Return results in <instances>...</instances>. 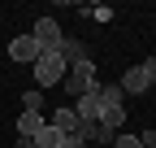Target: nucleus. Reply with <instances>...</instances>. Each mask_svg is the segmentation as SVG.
<instances>
[{
    "mask_svg": "<svg viewBox=\"0 0 156 148\" xmlns=\"http://www.w3.org/2000/svg\"><path fill=\"white\" fill-rule=\"evenodd\" d=\"M35 87L44 91V87H56V83H65V74H69V65L61 61V52H44V57H39L35 65Z\"/></svg>",
    "mask_w": 156,
    "mask_h": 148,
    "instance_id": "f257e3e1",
    "label": "nucleus"
},
{
    "mask_svg": "<svg viewBox=\"0 0 156 148\" xmlns=\"http://www.w3.org/2000/svg\"><path fill=\"white\" fill-rule=\"evenodd\" d=\"M61 87L69 91L74 100H78V96H91V91L100 87V83H95V61L87 57V61H78V65H69V74H65V83H61Z\"/></svg>",
    "mask_w": 156,
    "mask_h": 148,
    "instance_id": "f03ea898",
    "label": "nucleus"
},
{
    "mask_svg": "<svg viewBox=\"0 0 156 148\" xmlns=\"http://www.w3.org/2000/svg\"><path fill=\"white\" fill-rule=\"evenodd\" d=\"M30 39L39 44V52H56L61 39H65V35H61V22H56V17H39L35 31H30Z\"/></svg>",
    "mask_w": 156,
    "mask_h": 148,
    "instance_id": "7ed1b4c3",
    "label": "nucleus"
},
{
    "mask_svg": "<svg viewBox=\"0 0 156 148\" xmlns=\"http://www.w3.org/2000/svg\"><path fill=\"white\" fill-rule=\"evenodd\" d=\"M117 87H122V96H143V91L152 87V79H147L143 65H130V70L122 74V83H117Z\"/></svg>",
    "mask_w": 156,
    "mask_h": 148,
    "instance_id": "20e7f679",
    "label": "nucleus"
},
{
    "mask_svg": "<svg viewBox=\"0 0 156 148\" xmlns=\"http://www.w3.org/2000/svg\"><path fill=\"white\" fill-rule=\"evenodd\" d=\"M9 57H13V61H22V65H35L44 52H39V44L30 39V35H17V39H9Z\"/></svg>",
    "mask_w": 156,
    "mask_h": 148,
    "instance_id": "39448f33",
    "label": "nucleus"
},
{
    "mask_svg": "<svg viewBox=\"0 0 156 148\" xmlns=\"http://www.w3.org/2000/svg\"><path fill=\"white\" fill-rule=\"evenodd\" d=\"M56 52H61V61H65V65H78V61H87V44H83V39H74V35H65Z\"/></svg>",
    "mask_w": 156,
    "mask_h": 148,
    "instance_id": "423d86ee",
    "label": "nucleus"
},
{
    "mask_svg": "<svg viewBox=\"0 0 156 148\" xmlns=\"http://www.w3.org/2000/svg\"><path fill=\"white\" fill-rule=\"evenodd\" d=\"M74 113H78V122H100V96H78L74 100Z\"/></svg>",
    "mask_w": 156,
    "mask_h": 148,
    "instance_id": "0eeeda50",
    "label": "nucleus"
},
{
    "mask_svg": "<svg viewBox=\"0 0 156 148\" xmlns=\"http://www.w3.org/2000/svg\"><path fill=\"white\" fill-rule=\"evenodd\" d=\"M52 126H56L61 135H78V113H74V105H61V109H56V113H52Z\"/></svg>",
    "mask_w": 156,
    "mask_h": 148,
    "instance_id": "6e6552de",
    "label": "nucleus"
},
{
    "mask_svg": "<svg viewBox=\"0 0 156 148\" xmlns=\"http://www.w3.org/2000/svg\"><path fill=\"white\" fill-rule=\"evenodd\" d=\"M39 131H44V118L30 113V109H22V118H17V139H35Z\"/></svg>",
    "mask_w": 156,
    "mask_h": 148,
    "instance_id": "1a4fd4ad",
    "label": "nucleus"
},
{
    "mask_svg": "<svg viewBox=\"0 0 156 148\" xmlns=\"http://www.w3.org/2000/svg\"><path fill=\"white\" fill-rule=\"evenodd\" d=\"M95 96H100V113H104V109H122V87H117V83H104V87H95Z\"/></svg>",
    "mask_w": 156,
    "mask_h": 148,
    "instance_id": "9d476101",
    "label": "nucleus"
},
{
    "mask_svg": "<svg viewBox=\"0 0 156 148\" xmlns=\"http://www.w3.org/2000/svg\"><path fill=\"white\" fill-rule=\"evenodd\" d=\"M30 144H35V148H61V131H56L52 122H44V131H39Z\"/></svg>",
    "mask_w": 156,
    "mask_h": 148,
    "instance_id": "9b49d317",
    "label": "nucleus"
},
{
    "mask_svg": "<svg viewBox=\"0 0 156 148\" xmlns=\"http://www.w3.org/2000/svg\"><path fill=\"white\" fill-rule=\"evenodd\" d=\"M83 17H91V22H113V9L108 5H83Z\"/></svg>",
    "mask_w": 156,
    "mask_h": 148,
    "instance_id": "f8f14e48",
    "label": "nucleus"
},
{
    "mask_svg": "<svg viewBox=\"0 0 156 148\" xmlns=\"http://www.w3.org/2000/svg\"><path fill=\"white\" fill-rule=\"evenodd\" d=\"M39 105H44V91H39V87H30L26 96H22V109H30V113H39Z\"/></svg>",
    "mask_w": 156,
    "mask_h": 148,
    "instance_id": "ddd939ff",
    "label": "nucleus"
},
{
    "mask_svg": "<svg viewBox=\"0 0 156 148\" xmlns=\"http://www.w3.org/2000/svg\"><path fill=\"white\" fill-rule=\"evenodd\" d=\"M113 148H143V144H139V135H122V131H117Z\"/></svg>",
    "mask_w": 156,
    "mask_h": 148,
    "instance_id": "4468645a",
    "label": "nucleus"
},
{
    "mask_svg": "<svg viewBox=\"0 0 156 148\" xmlns=\"http://www.w3.org/2000/svg\"><path fill=\"white\" fill-rule=\"evenodd\" d=\"M61 148H87V144L78 139V135H61Z\"/></svg>",
    "mask_w": 156,
    "mask_h": 148,
    "instance_id": "2eb2a0df",
    "label": "nucleus"
},
{
    "mask_svg": "<svg viewBox=\"0 0 156 148\" xmlns=\"http://www.w3.org/2000/svg\"><path fill=\"white\" fill-rule=\"evenodd\" d=\"M139 144H143V148H156V131H143V135H139Z\"/></svg>",
    "mask_w": 156,
    "mask_h": 148,
    "instance_id": "dca6fc26",
    "label": "nucleus"
},
{
    "mask_svg": "<svg viewBox=\"0 0 156 148\" xmlns=\"http://www.w3.org/2000/svg\"><path fill=\"white\" fill-rule=\"evenodd\" d=\"M143 70H147V79L156 83V57H147V61H143Z\"/></svg>",
    "mask_w": 156,
    "mask_h": 148,
    "instance_id": "f3484780",
    "label": "nucleus"
},
{
    "mask_svg": "<svg viewBox=\"0 0 156 148\" xmlns=\"http://www.w3.org/2000/svg\"><path fill=\"white\" fill-rule=\"evenodd\" d=\"M13 148H35V144H30V139H17V144H13Z\"/></svg>",
    "mask_w": 156,
    "mask_h": 148,
    "instance_id": "a211bd4d",
    "label": "nucleus"
}]
</instances>
